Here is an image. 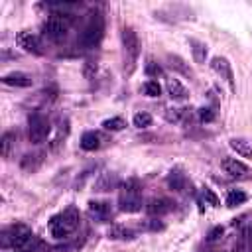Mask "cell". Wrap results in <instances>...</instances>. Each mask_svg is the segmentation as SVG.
Instances as JSON below:
<instances>
[{
    "label": "cell",
    "instance_id": "cell-1",
    "mask_svg": "<svg viewBox=\"0 0 252 252\" xmlns=\"http://www.w3.org/2000/svg\"><path fill=\"white\" fill-rule=\"evenodd\" d=\"M12 244L14 252H35L39 248V238L24 224H18L12 228V236L4 232V246Z\"/></svg>",
    "mask_w": 252,
    "mask_h": 252
},
{
    "label": "cell",
    "instance_id": "cell-2",
    "mask_svg": "<svg viewBox=\"0 0 252 252\" xmlns=\"http://www.w3.org/2000/svg\"><path fill=\"white\" fill-rule=\"evenodd\" d=\"M122 49H124V71L130 75L136 67L138 55H140V39L134 28L126 26L122 28Z\"/></svg>",
    "mask_w": 252,
    "mask_h": 252
},
{
    "label": "cell",
    "instance_id": "cell-3",
    "mask_svg": "<svg viewBox=\"0 0 252 252\" xmlns=\"http://www.w3.org/2000/svg\"><path fill=\"white\" fill-rule=\"evenodd\" d=\"M140 183L138 179H128L124 189L118 197V209L122 213H138L142 211V197H140Z\"/></svg>",
    "mask_w": 252,
    "mask_h": 252
},
{
    "label": "cell",
    "instance_id": "cell-4",
    "mask_svg": "<svg viewBox=\"0 0 252 252\" xmlns=\"http://www.w3.org/2000/svg\"><path fill=\"white\" fill-rule=\"evenodd\" d=\"M102 35H104V20H102L100 14H93L89 24L81 32L79 41H81L83 47H96L100 43Z\"/></svg>",
    "mask_w": 252,
    "mask_h": 252
},
{
    "label": "cell",
    "instance_id": "cell-5",
    "mask_svg": "<svg viewBox=\"0 0 252 252\" xmlns=\"http://www.w3.org/2000/svg\"><path fill=\"white\" fill-rule=\"evenodd\" d=\"M67 30H69V20H65L61 16H49L41 24L43 37H47L49 41H55V43H59L67 37Z\"/></svg>",
    "mask_w": 252,
    "mask_h": 252
},
{
    "label": "cell",
    "instance_id": "cell-6",
    "mask_svg": "<svg viewBox=\"0 0 252 252\" xmlns=\"http://www.w3.org/2000/svg\"><path fill=\"white\" fill-rule=\"evenodd\" d=\"M51 132V126H49V120L39 114V112H33L28 120V136H30V142L33 144H41Z\"/></svg>",
    "mask_w": 252,
    "mask_h": 252
},
{
    "label": "cell",
    "instance_id": "cell-7",
    "mask_svg": "<svg viewBox=\"0 0 252 252\" xmlns=\"http://www.w3.org/2000/svg\"><path fill=\"white\" fill-rule=\"evenodd\" d=\"M211 67H213V71H215V73H219V75H220V79H224V81H226V85L230 87V91H234V73H232V67H230L228 59H226V57L217 55V57H213V59H211Z\"/></svg>",
    "mask_w": 252,
    "mask_h": 252
},
{
    "label": "cell",
    "instance_id": "cell-8",
    "mask_svg": "<svg viewBox=\"0 0 252 252\" xmlns=\"http://www.w3.org/2000/svg\"><path fill=\"white\" fill-rule=\"evenodd\" d=\"M220 167H222V171H224L226 175L236 177V179L248 177V173H250V167H248L246 163H242L240 159H236V158H222Z\"/></svg>",
    "mask_w": 252,
    "mask_h": 252
},
{
    "label": "cell",
    "instance_id": "cell-9",
    "mask_svg": "<svg viewBox=\"0 0 252 252\" xmlns=\"http://www.w3.org/2000/svg\"><path fill=\"white\" fill-rule=\"evenodd\" d=\"M16 43H18L26 53H33V55H39V53H41L39 37L33 35L32 32H20V33L16 35Z\"/></svg>",
    "mask_w": 252,
    "mask_h": 252
},
{
    "label": "cell",
    "instance_id": "cell-10",
    "mask_svg": "<svg viewBox=\"0 0 252 252\" xmlns=\"http://www.w3.org/2000/svg\"><path fill=\"white\" fill-rule=\"evenodd\" d=\"M49 230H51V236H55L57 240H63V238H67L75 228L65 220V217L59 213V215H55V217H51V220H49Z\"/></svg>",
    "mask_w": 252,
    "mask_h": 252
},
{
    "label": "cell",
    "instance_id": "cell-11",
    "mask_svg": "<svg viewBox=\"0 0 252 252\" xmlns=\"http://www.w3.org/2000/svg\"><path fill=\"white\" fill-rule=\"evenodd\" d=\"M118 183H120V179H118L116 173H112V171H102V173L96 177L93 189H94L96 193H104V191H112V189H116Z\"/></svg>",
    "mask_w": 252,
    "mask_h": 252
},
{
    "label": "cell",
    "instance_id": "cell-12",
    "mask_svg": "<svg viewBox=\"0 0 252 252\" xmlns=\"http://www.w3.org/2000/svg\"><path fill=\"white\" fill-rule=\"evenodd\" d=\"M2 83L8 85V87H20V89H26V87H32V77L28 73H22V71H12L8 75L2 77Z\"/></svg>",
    "mask_w": 252,
    "mask_h": 252
},
{
    "label": "cell",
    "instance_id": "cell-13",
    "mask_svg": "<svg viewBox=\"0 0 252 252\" xmlns=\"http://www.w3.org/2000/svg\"><path fill=\"white\" fill-rule=\"evenodd\" d=\"M165 89H167V94H169L173 100H185V98L189 96L187 87H185L179 79H167Z\"/></svg>",
    "mask_w": 252,
    "mask_h": 252
},
{
    "label": "cell",
    "instance_id": "cell-14",
    "mask_svg": "<svg viewBox=\"0 0 252 252\" xmlns=\"http://www.w3.org/2000/svg\"><path fill=\"white\" fill-rule=\"evenodd\" d=\"M228 146L232 152H236L240 158L244 159H252V144L244 138H230L228 140Z\"/></svg>",
    "mask_w": 252,
    "mask_h": 252
},
{
    "label": "cell",
    "instance_id": "cell-15",
    "mask_svg": "<svg viewBox=\"0 0 252 252\" xmlns=\"http://www.w3.org/2000/svg\"><path fill=\"white\" fill-rule=\"evenodd\" d=\"M146 211L150 215H165L171 211V203L167 199H161V197H156V199H150L148 205H146Z\"/></svg>",
    "mask_w": 252,
    "mask_h": 252
},
{
    "label": "cell",
    "instance_id": "cell-16",
    "mask_svg": "<svg viewBox=\"0 0 252 252\" xmlns=\"http://www.w3.org/2000/svg\"><path fill=\"white\" fill-rule=\"evenodd\" d=\"M106 236L110 240H130L134 238V230H130L128 226L124 224H112L108 230H106Z\"/></svg>",
    "mask_w": 252,
    "mask_h": 252
},
{
    "label": "cell",
    "instance_id": "cell-17",
    "mask_svg": "<svg viewBox=\"0 0 252 252\" xmlns=\"http://www.w3.org/2000/svg\"><path fill=\"white\" fill-rule=\"evenodd\" d=\"M81 148H83L85 152H94V150H98V148H100V136H98L96 132H93V130L85 132V134L81 136Z\"/></svg>",
    "mask_w": 252,
    "mask_h": 252
},
{
    "label": "cell",
    "instance_id": "cell-18",
    "mask_svg": "<svg viewBox=\"0 0 252 252\" xmlns=\"http://www.w3.org/2000/svg\"><path fill=\"white\" fill-rule=\"evenodd\" d=\"M89 213L96 219H106L112 213V209H110V203L106 201H89Z\"/></svg>",
    "mask_w": 252,
    "mask_h": 252
},
{
    "label": "cell",
    "instance_id": "cell-19",
    "mask_svg": "<svg viewBox=\"0 0 252 252\" xmlns=\"http://www.w3.org/2000/svg\"><path fill=\"white\" fill-rule=\"evenodd\" d=\"M167 63H169V67L171 69H175V71H179L181 75H185V77H193V71H191V67L179 57V55H173V53H169L167 55Z\"/></svg>",
    "mask_w": 252,
    "mask_h": 252
},
{
    "label": "cell",
    "instance_id": "cell-20",
    "mask_svg": "<svg viewBox=\"0 0 252 252\" xmlns=\"http://www.w3.org/2000/svg\"><path fill=\"white\" fill-rule=\"evenodd\" d=\"M189 45H191L193 59L197 63H205V59H207V45L203 41H199V39H193V37L189 39Z\"/></svg>",
    "mask_w": 252,
    "mask_h": 252
},
{
    "label": "cell",
    "instance_id": "cell-21",
    "mask_svg": "<svg viewBox=\"0 0 252 252\" xmlns=\"http://www.w3.org/2000/svg\"><path fill=\"white\" fill-rule=\"evenodd\" d=\"M246 199H248V195L242 191V189H230L228 193H226V207H238V205H242V203H246Z\"/></svg>",
    "mask_w": 252,
    "mask_h": 252
},
{
    "label": "cell",
    "instance_id": "cell-22",
    "mask_svg": "<svg viewBox=\"0 0 252 252\" xmlns=\"http://www.w3.org/2000/svg\"><path fill=\"white\" fill-rule=\"evenodd\" d=\"M185 183H187L185 175H183L181 171H177V169L167 175V185H169L171 189H175V191H183V189H185Z\"/></svg>",
    "mask_w": 252,
    "mask_h": 252
},
{
    "label": "cell",
    "instance_id": "cell-23",
    "mask_svg": "<svg viewBox=\"0 0 252 252\" xmlns=\"http://www.w3.org/2000/svg\"><path fill=\"white\" fill-rule=\"evenodd\" d=\"M124 126H126V122H124L120 116H112V118H106V120L102 122V128L108 130V132H118V130H122Z\"/></svg>",
    "mask_w": 252,
    "mask_h": 252
},
{
    "label": "cell",
    "instance_id": "cell-24",
    "mask_svg": "<svg viewBox=\"0 0 252 252\" xmlns=\"http://www.w3.org/2000/svg\"><path fill=\"white\" fill-rule=\"evenodd\" d=\"M132 124L136 126V128H148V126H152V116L148 114V112H136L134 114V118H132Z\"/></svg>",
    "mask_w": 252,
    "mask_h": 252
},
{
    "label": "cell",
    "instance_id": "cell-25",
    "mask_svg": "<svg viewBox=\"0 0 252 252\" xmlns=\"http://www.w3.org/2000/svg\"><path fill=\"white\" fill-rule=\"evenodd\" d=\"M142 89H144V94H148V96H159V94H161V87H159V83L154 81V79L146 81Z\"/></svg>",
    "mask_w": 252,
    "mask_h": 252
},
{
    "label": "cell",
    "instance_id": "cell-26",
    "mask_svg": "<svg viewBox=\"0 0 252 252\" xmlns=\"http://www.w3.org/2000/svg\"><path fill=\"white\" fill-rule=\"evenodd\" d=\"M201 195H203V199H205L211 207H219V205H220L219 197L215 195V191H213L211 187H207V185H205V187H201Z\"/></svg>",
    "mask_w": 252,
    "mask_h": 252
},
{
    "label": "cell",
    "instance_id": "cell-27",
    "mask_svg": "<svg viewBox=\"0 0 252 252\" xmlns=\"http://www.w3.org/2000/svg\"><path fill=\"white\" fill-rule=\"evenodd\" d=\"M12 140H14V134H12V132H6V134L2 136V156H4V158H8V154H10Z\"/></svg>",
    "mask_w": 252,
    "mask_h": 252
},
{
    "label": "cell",
    "instance_id": "cell-28",
    "mask_svg": "<svg viewBox=\"0 0 252 252\" xmlns=\"http://www.w3.org/2000/svg\"><path fill=\"white\" fill-rule=\"evenodd\" d=\"M222 234H224V228H222V226H213V228L209 230V234H207V240H209V242H217V240L222 238Z\"/></svg>",
    "mask_w": 252,
    "mask_h": 252
},
{
    "label": "cell",
    "instance_id": "cell-29",
    "mask_svg": "<svg viewBox=\"0 0 252 252\" xmlns=\"http://www.w3.org/2000/svg\"><path fill=\"white\" fill-rule=\"evenodd\" d=\"M83 73H85V77H87L89 81L94 79V75H96V63H94V61H87L85 67H83Z\"/></svg>",
    "mask_w": 252,
    "mask_h": 252
},
{
    "label": "cell",
    "instance_id": "cell-30",
    "mask_svg": "<svg viewBox=\"0 0 252 252\" xmlns=\"http://www.w3.org/2000/svg\"><path fill=\"white\" fill-rule=\"evenodd\" d=\"M199 118H201V122H213L215 120L213 108H199Z\"/></svg>",
    "mask_w": 252,
    "mask_h": 252
},
{
    "label": "cell",
    "instance_id": "cell-31",
    "mask_svg": "<svg viewBox=\"0 0 252 252\" xmlns=\"http://www.w3.org/2000/svg\"><path fill=\"white\" fill-rule=\"evenodd\" d=\"M146 73H148V75H159L161 69H159L154 61H148V65H146Z\"/></svg>",
    "mask_w": 252,
    "mask_h": 252
},
{
    "label": "cell",
    "instance_id": "cell-32",
    "mask_svg": "<svg viewBox=\"0 0 252 252\" xmlns=\"http://www.w3.org/2000/svg\"><path fill=\"white\" fill-rule=\"evenodd\" d=\"M150 228H152V230H161V228H163V224H161V222H158V220H152V222H150Z\"/></svg>",
    "mask_w": 252,
    "mask_h": 252
},
{
    "label": "cell",
    "instance_id": "cell-33",
    "mask_svg": "<svg viewBox=\"0 0 252 252\" xmlns=\"http://www.w3.org/2000/svg\"><path fill=\"white\" fill-rule=\"evenodd\" d=\"M248 232H250V238H252V226H250V230H248Z\"/></svg>",
    "mask_w": 252,
    "mask_h": 252
}]
</instances>
